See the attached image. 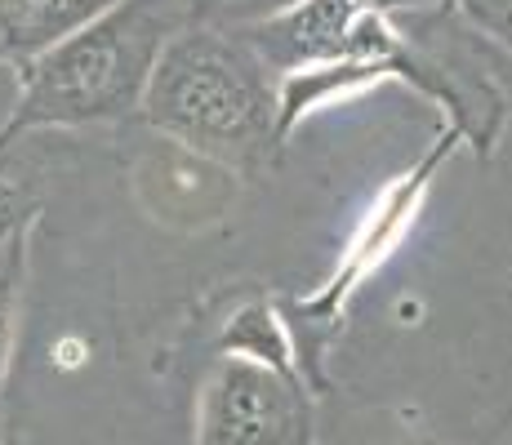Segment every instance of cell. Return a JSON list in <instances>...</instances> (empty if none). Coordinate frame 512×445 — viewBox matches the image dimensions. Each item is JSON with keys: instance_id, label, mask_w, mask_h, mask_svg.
I'll return each mask as SVG.
<instances>
[{"instance_id": "8992f818", "label": "cell", "mask_w": 512, "mask_h": 445, "mask_svg": "<svg viewBox=\"0 0 512 445\" xmlns=\"http://www.w3.org/2000/svg\"><path fill=\"white\" fill-rule=\"evenodd\" d=\"M23 276H27V236H18L5 254H0V392H5V374L14 361L18 343V303H23Z\"/></svg>"}, {"instance_id": "9c48e42d", "label": "cell", "mask_w": 512, "mask_h": 445, "mask_svg": "<svg viewBox=\"0 0 512 445\" xmlns=\"http://www.w3.org/2000/svg\"><path fill=\"white\" fill-rule=\"evenodd\" d=\"M370 5L383 18H419V14H437L446 0H370Z\"/></svg>"}, {"instance_id": "ba28073f", "label": "cell", "mask_w": 512, "mask_h": 445, "mask_svg": "<svg viewBox=\"0 0 512 445\" xmlns=\"http://www.w3.org/2000/svg\"><path fill=\"white\" fill-rule=\"evenodd\" d=\"M455 5L481 36L512 45V0H455Z\"/></svg>"}, {"instance_id": "277c9868", "label": "cell", "mask_w": 512, "mask_h": 445, "mask_svg": "<svg viewBox=\"0 0 512 445\" xmlns=\"http://www.w3.org/2000/svg\"><path fill=\"white\" fill-rule=\"evenodd\" d=\"M116 5L121 0H0V63L27 67Z\"/></svg>"}, {"instance_id": "52a82bcc", "label": "cell", "mask_w": 512, "mask_h": 445, "mask_svg": "<svg viewBox=\"0 0 512 445\" xmlns=\"http://www.w3.org/2000/svg\"><path fill=\"white\" fill-rule=\"evenodd\" d=\"M196 27H223V32H250L268 18L294 9L299 0H183Z\"/></svg>"}, {"instance_id": "3957f363", "label": "cell", "mask_w": 512, "mask_h": 445, "mask_svg": "<svg viewBox=\"0 0 512 445\" xmlns=\"http://www.w3.org/2000/svg\"><path fill=\"white\" fill-rule=\"evenodd\" d=\"M196 445H312V405L294 370L219 356L196 405Z\"/></svg>"}, {"instance_id": "7a4b0ae2", "label": "cell", "mask_w": 512, "mask_h": 445, "mask_svg": "<svg viewBox=\"0 0 512 445\" xmlns=\"http://www.w3.org/2000/svg\"><path fill=\"white\" fill-rule=\"evenodd\" d=\"M183 27H192L183 0H121L85 32L18 67L23 85L0 125V143L32 130H76L143 112L156 63Z\"/></svg>"}, {"instance_id": "6da1fadb", "label": "cell", "mask_w": 512, "mask_h": 445, "mask_svg": "<svg viewBox=\"0 0 512 445\" xmlns=\"http://www.w3.org/2000/svg\"><path fill=\"white\" fill-rule=\"evenodd\" d=\"M143 116L187 152L241 174L268 165L285 143L277 72L241 32L223 27L192 23L165 45Z\"/></svg>"}, {"instance_id": "5b68a950", "label": "cell", "mask_w": 512, "mask_h": 445, "mask_svg": "<svg viewBox=\"0 0 512 445\" xmlns=\"http://www.w3.org/2000/svg\"><path fill=\"white\" fill-rule=\"evenodd\" d=\"M41 205H36V178L27 161L18 156V143H0V254L18 241L32 236Z\"/></svg>"}]
</instances>
